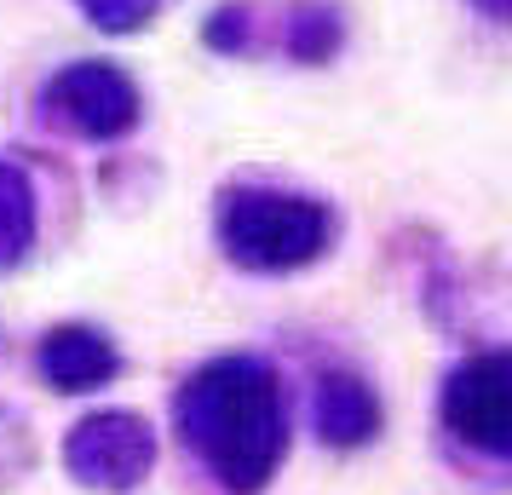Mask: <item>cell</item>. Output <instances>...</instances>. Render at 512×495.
<instances>
[{
	"mask_svg": "<svg viewBox=\"0 0 512 495\" xmlns=\"http://www.w3.org/2000/svg\"><path fill=\"white\" fill-rule=\"evenodd\" d=\"M179 426L202 449V461L219 472V484L236 495H259L265 478L282 461V392L277 375L254 357H225L208 363L179 398Z\"/></svg>",
	"mask_w": 512,
	"mask_h": 495,
	"instance_id": "1",
	"label": "cell"
},
{
	"mask_svg": "<svg viewBox=\"0 0 512 495\" xmlns=\"http://www.w3.org/2000/svg\"><path fill=\"white\" fill-rule=\"evenodd\" d=\"M219 236H225L231 260L254 265V271H294V265L317 260L328 213L305 196H282V190H236L219 208Z\"/></svg>",
	"mask_w": 512,
	"mask_h": 495,
	"instance_id": "2",
	"label": "cell"
},
{
	"mask_svg": "<svg viewBox=\"0 0 512 495\" xmlns=\"http://www.w3.org/2000/svg\"><path fill=\"white\" fill-rule=\"evenodd\" d=\"M64 461L81 484H98V490H133L150 461H156V438L139 415L127 409H104V415H87V421L70 432L64 444Z\"/></svg>",
	"mask_w": 512,
	"mask_h": 495,
	"instance_id": "3",
	"label": "cell"
},
{
	"mask_svg": "<svg viewBox=\"0 0 512 495\" xmlns=\"http://www.w3.org/2000/svg\"><path fill=\"white\" fill-rule=\"evenodd\" d=\"M443 421L461 432L466 444L501 455L512 444V375H507V357L484 352L461 363L449 386H443Z\"/></svg>",
	"mask_w": 512,
	"mask_h": 495,
	"instance_id": "4",
	"label": "cell"
},
{
	"mask_svg": "<svg viewBox=\"0 0 512 495\" xmlns=\"http://www.w3.org/2000/svg\"><path fill=\"white\" fill-rule=\"evenodd\" d=\"M52 116L64 121L81 139H121L133 121H139V93L133 81L110 64H70L47 87Z\"/></svg>",
	"mask_w": 512,
	"mask_h": 495,
	"instance_id": "5",
	"label": "cell"
},
{
	"mask_svg": "<svg viewBox=\"0 0 512 495\" xmlns=\"http://www.w3.org/2000/svg\"><path fill=\"white\" fill-rule=\"evenodd\" d=\"M41 375L58 386V392H87V386H104V380L116 375V352H110V340L98 329H52L41 340Z\"/></svg>",
	"mask_w": 512,
	"mask_h": 495,
	"instance_id": "6",
	"label": "cell"
},
{
	"mask_svg": "<svg viewBox=\"0 0 512 495\" xmlns=\"http://www.w3.org/2000/svg\"><path fill=\"white\" fill-rule=\"evenodd\" d=\"M374 426H380V403H374V392L357 375H328L317 386V432L328 444L351 449L363 444Z\"/></svg>",
	"mask_w": 512,
	"mask_h": 495,
	"instance_id": "7",
	"label": "cell"
},
{
	"mask_svg": "<svg viewBox=\"0 0 512 495\" xmlns=\"http://www.w3.org/2000/svg\"><path fill=\"white\" fill-rule=\"evenodd\" d=\"M35 242V196L18 167L0 162V271L24 260V248Z\"/></svg>",
	"mask_w": 512,
	"mask_h": 495,
	"instance_id": "8",
	"label": "cell"
},
{
	"mask_svg": "<svg viewBox=\"0 0 512 495\" xmlns=\"http://www.w3.org/2000/svg\"><path fill=\"white\" fill-rule=\"evenodd\" d=\"M81 12L93 18L98 29H116V35H127V29H139L156 18V0H81Z\"/></svg>",
	"mask_w": 512,
	"mask_h": 495,
	"instance_id": "9",
	"label": "cell"
}]
</instances>
